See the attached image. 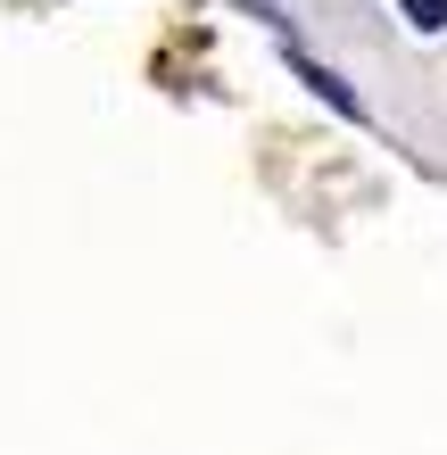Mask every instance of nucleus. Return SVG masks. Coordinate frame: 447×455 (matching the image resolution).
Masks as SVG:
<instances>
[{"label":"nucleus","mask_w":447,"mask_h":455,"mask_svg":"<svg viewBox=\"0 0 447 455\" xmlns=\"http://www.w3.org/2000/svg\"><path fill=\"white\" fill-rule=\"evenodd\" d=\"M291 67H299V84H315V100H323V108H339V116H356V124H364V108H356V92L339 84L331 67H315V59H307L299 42H291Z\"/></svg>","instance_id":"nucleus-1"},{"label":"nucleus","mask_w":447,"mask_h":455,"mask_svg":"<svg viewBox=\"0 0 447 455\" xmlns=\"http://www.w3.org/2000/svg\"><path fill=\"white\" fill-rule=\"evenodd\" d=\"M398 17L414 34H447V0H398Z\"/></svg>","instance_id":"nucleus-2"}]
</instances>
